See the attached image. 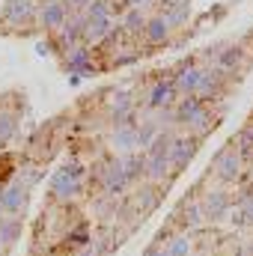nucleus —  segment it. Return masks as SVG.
<instances>
[{
	"label": "nucleus",
	"instance_id": "nucleus-23",
	"mask_svg": "<svg viewBox=\"0 0 253 256\" xmlns=\"http://www.w3.org/2000/svg\"><path fill=\"white\" fill-rule=\"evenodd\" d=\"M188 12H190L188 3H185V0H179V3H173V6H170V12L164 15V21H167L170 27H176V24H182V21L188 18Z\"/></svg>",
	"mask_w": 253,
	"mask_h": 256
},
{
	"label": "nucleus",
	"instance_id": "nucleus-14",
	"mask_svg": "<svg viewBox=\"0 0 253 256\" xmlns=\"http://www.w3.org/2000/svg\"><path fill=\"white\" fill-rule=\"evenodd\" d=\"M66 15H68V9H66L63 3H45L42 6V27L45 30H60L66 24Z\"/></svg>",
	"mask_w": 253,
	"mask_h": 256
},
{
	"label": "nucleus",
	"instance_id": "nucleus-11",
	"mask_svg": "<svg viewBox=\"0 0 253 256\" xmlns=\"http://www.w3.org/2000/svg\"><path fill=\"white\" fill-rule=\"evenodd\" d=\"M120 161H122V173H126L128 188L140 185V182H143V173H146V155L134 149V152H126V155H120Z\"/></svg>",
	"mask_w": 253,
	"mask_h": 256
},
{
	"label": "nucleus",
	"instance_id": "nucleus-24",
	"mask_svg": "<svg viewBox=\"0 0 253 256\" xmlns=\"http://www.w3.org/2000/svg\"><path fill=\"white\" fill-rule=\"evenodd\" d=\"M126 27L131 33H143V27H146V18L140 15V9H131L126 15Z\"/></svg>",
	"mask_w": 253,
	"mask_h": 256
},
{
	"label": "nucleus",
	"instance_id": "nucleus-1",
	"mask_svg": "<svg viewBox=\"0 0 253 256\" xmlns=\"http://www.w3.org/2000/svg\"><path fill=\"white\" fill-rule=\"evenodd\" d=\"M86 188V170L78 161H66L51 179V200L54 202H72Z\"/></svg>",
	"mask_w": 253,
	"mask_h": 256
},
{
	"label": "nucleus",
	"instance_id": "nucleus-7",
	"mask_svg": "<svg viewBox=\"0 0 253 256\" xmlns=\"http://www.w3.org/2000/svg\"><path fill=\"white\" fill-rule=\"evenodd\" d=\"M200 143H202V140H200V137H190V134H179V137H173L170 152H167V161H170V173H173V176L182 173L190 161H194Z\"/></svg>",
	"mask_w": 253,
	"mask_h": 256
},
{
	"label": "nucleus",
	"instance_id": "nucleus-3",
	"mask_svg": "<svg viewBox=\"0 0 253 256\" xmlns=\"http://www.w3.org/2000/svg\"><path fill=\"white\" fill-rule=\"evenodd\" d=\"M242 170H244V161H242L236 143L230 140V143L214 155V161H212V167H208V176H214V179L220 182V188H230V185H238V182L244 179Z\"/></svg>",
	"mask_w": 253,
	"mask_h": 256
},
{
	"label": "nucleus",
	"instance_id": "nucleus-19",
	"mask_svg": "<svg viewBox=\"0 0 253 256\" xmlns=\"http://www.w3.org/2000/svg\"><path fill=\"white\" fill-rule=\"evenodd\" d=\"M242 57H244V54H242V48L236 45V48H226V51H220V54H218L214 60H218V68H220V72L226 74V72H232L236 66L242 63Z\"/></svg>",
	"mask_w": 253,
	"mask_h": 256
},
{
	"label": "nucleus",
	"instance_id": "nucleus-26",
	"mask_svg": "<svg viewBox=\"0 0 253 256\" xmlns=\"http://www.w3.org/2000/svg\"><path fill=\"white\" fill-rule=\"evenodd\" d=\"M0 256H6V248H3V244H0Z\"/></svg>",
	"mask_w": 253,
	"mask_h": 256
},
{
	"label": "nucleus",
	"instance_id": "nucleus-22",
	"mask_svg": "<svg viewBox=\"0 0 253 256\" xmlns=\"http://www.w3.org/2000/svg\"><path fill=\"white\" fill-rule=\"evenodd\" d=\"M66 66H68V72H86L92 66V57H90L86 48H72V57H68Z\"/></svg>",
	"mask_w": 253,
	"mask_h": 256
},
{
	"label": "nucleus",
	"instance_id": "nucleus-9",
	"mask_svg": "<svg viewBox=\"0 0 253 256\" xmlns=\"http://www.w3.org/2000/svg\"><path fill=\"white\" fill-rule=\"evenodd\" d=\"M202 78H206V68L196 63H185L179 68V74L173 78L179 96H200V86H202Z\"/></svg>",
	"mask_w": 253,
	"mask_h": 256
},
{
	"label": "nucleus",
	"instance_id": "nucleus-20",
	"mask_svg": "<svg viewBox=\"0 0 253 256\" xmlns=\"http://www.w3.org/2000/svg\"><path fill=\"white\" fill-rule=\"evenodd\" d=\"M158 131H161V126H158L155 120H143V122L137 126V146H140V149H146V146L158 137Z\"/></svg>",
	"mask_w": 253,
	"mask_h": 256
},
{
	"label": "nucleus",
	"instance_id": "nucleus-17",
	"mask_svg": "<svg viewBox=\"0 0 253 256\" xmlns=\"http://www.w3.org/2000/svg\"><path fill=\"white\" fill-rule=\"evenodd\" d=\"M84 36L90 42H102L104 36H110V18H92V21H86Z\"/></svg>",
	"mask_w": 253,
	"mask_h": 256
},
{
	"label": "nucleus",
	"instance_id": "nucleus-15",
	"mask_svg": "<svg viewBox=\"0 0 253 256\" xmlns=\"http://www.w3.org/2000/svg\"><path fill=\"white\" fill-rule=\"evenodd\" d=\"M143 36H146L152 45H161V42H167V36H170V24H167L164 18H152V21H146Z\"/></svg>",
	"mask_w": 253,
	"mask_h": 256
},
{
	"label": "nucleus",
	"instance_id": "nucleus-4",
	"mask_svg": "<svg viewBox=\"0 0 253 256\" xmlns=\"http://www.w3.org/2000/svg\"><path fill=\"white\" fill-rule=\"evenodd\" d=\"M96 185H98L102 196H122L128 188L126 173H122V161L120 158H108L98 167V173H96Z\"/></svg>",
	"mask_w": 253,
	"mask_h": 256
},
{
	"label": "nucleus",
	"instance_id": "nucleus-12",
	"mask_svg": "<svg viewBox=\"0 0 253 256\" xmlns=\"http://www.w3.org/2000/svg\"><path fill=\"white\" fill-rule=\"evenodd\" d=\"M110 146L116 149V152H134L137 149V122H120V126H114V134H110Z\"/></svg>",
	"mask_w": 253,
	"mask_h": 256
},
{
	"label": "nucleus",
	"instance_id": "nucleus-18",
	"mask_svg": "<svg viewBox=\"0 0 253 256\" xmlns=\"http://www.w3.org/2000/svg\"><path fill=\"white\" fill-rule=\"evenodd\" d=\"M15 131H18V114H12V110H0V146L9 143V140L15 137Z\"/></svg>",
	"mask_w": 253,
	"mask_h": 256
},
{
	"label": "nucleus",
	"instance_id": "nucleus-16",
	"mask_svg": "<svg viewBox=\"0 0 253 256\" xmlns=\"http://www.w3.org/2000/svg\"><path fill=\"white\" fill-rule=\"evenodd\" d=\"M164 250H167V256H190V250H194V242H190L188 232H176V236L164 244Z\"/></svg>",
	"mask_w": 253,
	"mask_h": 256
},
{
	"label": "nucleus",
	"instance_id": "nucleus-6",
	"mask_svg": "<svg viewBox=\"0 0 253 256\" xmlns=\"http://www.w3.org/2000/svg\"><path fill=\"white\" fill-rule=\"evenodd\" d=\"M158 202H161V188L158 185H149V182H140V185H134V194L126 200V208L134 212L131 218L143 220L149 212L158 208Z\"/></svg>",
	"mask_w": 253,
	"mask_h": 256
},
{
	"label": "nucleus",
	"instance_id": "nucleus-21",
	"mask_svg": "<svg viewBox=\"0 0 253 256\" xmlns=\"http://www.w3.org/2000/svg\"><path fill=\"white\" fill-rule=\"evenodd\" d=\"M3 15H6L9 21H21V18H30V15H33V9H30V3H27V0H9V3H6V9H3Z\"/></svg>",
	"mask_w": 253,
	"mask_h": 256
},
{
	"label": "nucleus",
	"instance_id": "nucleus-25",
	"mask_svg": "<svg viewBox=\"0 0 253 256\" xmlns=\"http://www.w3.org/2000/svg\"><path fill=\"white\" fill-rule=\"evenodd\" d=\"M68 3H72V6H90L92 0H68Z\"/></svg>",
	"mask_w": 253,
	"mask_h": 256
},
{
	"label": "nucleus",
	"instance_id": "nucleus-5",
	"mask_svg": "<svg viewBox=\"0 0 253 256\" xmlns=\"http://www.w3.org/2000/svg\"><path fill=\"white\" fill-rule=\"evenodd\" d=\"M196 200H200V208H202V220H208V224H218L232 212V194L226 188H208Z\"/></svg>",
	"mask_w": 253,
	"mask_h": 256
},
{
	"label": "nucleus",
	"instance_id": "nucleus-8",
	"mask_svg": "<svg viewBox=\"0 0 253 256\" xmlns=\"http://www.w3.org/2000/svg\"><path fill=\"white\" fill-rule=\"evenodd\" d=\"M170 224L176 226V232H194V230H200L202 226V208H200V200L196 196H185L182 202H179V208L173 212V218H170Z\"/></svg>",
	"mask_w": 253,
	"mask_h": 256
},
{
	"label": "nucleus",
	"instance_id": "nucleus-13",
	"mask_svg": "<svg viewBox=\"0 0 253 256\" xmlns=\"http://www.w3.org/2000/svg\"><path fill=\"white\" fill-rule=\"evenodd\" d=\"M21 226H24V218H6V214H0V244L6 250H12L15 242L21 238Z\"/></svg>",
	"mask_w": 253,
	"mask_h": 256
},
{
	"label": "nucleus",
	"instance_id": "nucleus-2",
	"mask_svg": "<svg viewBox=\"0 0 253 256\" xmlns=\"http://www.w3.org/2000/svg\"><path fill=\"white\" fill-rule=\"evenodd\" d=\"M36 176H12L3 188H0V214L6 218H24L27 202H30V191H33Z\"/></svg>",
	"mask_w": 253,
	"mask_h": 256
},
{
	"label": "nucleus",
	"instance_id": "nucleus-10",
	"mask_svg": "<svg viewBox=\"0 0 253 256\" xmlns=\"http://www.w3.org/2000/svg\"><path fill=\"white\" fill-rule=\"evenodd\" d=\"M176 102H179V90L173 80H155V86L149 90V98H146V104L152 110H170Z\"/></svg>",
	"mask_w": 253,
	"mask_h": 256
}]
</instances>
